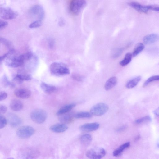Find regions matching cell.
Returning <instances> with one entry per match:
<instances>
[{"mask_svg":"<svg viewBox=\"0 0 159 159\" xmlns=\"http://www.w3.org/2000/svg\"><path fill=\"white\" fill-rule=\"evenodd\" d=\"M159 80L158 75L152 76L148 79L144 83L143 86L145 87L148 85L150 83L155 81H158Z\"/></svg>","mask_w":159,"mask_h":159,"instance_id":"obj_30","label":"cell"},{"mask_svg":"<svg viewBox=\"0 0 159 159\" xmlns=\"http://www.w3.org/2000/svg\"><path fill=\"white\" fill-rule=\"evenodd\" d=\"M37 153V151L34 150H30L29 151L28 153L26 154L25 157H26L27 158H34L38 154V153Z\"/></svg>","mask_w":159,"mask_h":159,"instance_id":"obj_32","label":"cell"},{"mask_svg":"<svg viewBox=\"0 0 159 159\" xmlns=\"http://www.w3.org/2000/svg\"><path fill=\"white\" fill-rule=\"evenodd\" d=\"M7 111V107L5 106L0 104V114L4 113Z\"/></svg>","mask_w":159,"mask_h":159,"instance_id":"obj_36","label":"cell"},{"mask_svg":"<svg viewBox=\"0 0 159 159\" xmlns=\"http://www.w3.org/2000/svg\"><path fill=\"white\" fill-rule=\"evenodd\" d=\"M15 95L18 98L22 99H27L31 95V92L29 90L24 88L16 89L14 92Z\"/></svg>","mask_w":159,"mask_h":159,"instance_id":"obj_11","label":"cell"},{"mask_svg":"<svg viewBox=\"0 0 159 159\" xmlns=\"http://www.w3.org/2000/svg\"><path fill=\"white\" fill-rule=\"evenodd\" d=\"M132 57V55L130 53H126L124 58L121 61L119 64L122 66H125L127 65L131 61Z\"/></svg>","mask_w":159,"mask_h":159,"instance_id":"obj_25","label":"cell"},{"mask_svg":"<svg viewBox=\"0 0 159 159\" xmlns=\"http://www.w3.org/2000/svg\"><path fill=\"white\" fill-rule=\"evenodd\" d=\"M153 113L156 117H158L159 116V108H158L154 110Z\"/></svg>","mask_w":159,"mask_h":159,"instance_id":"obj_42","label":"cell"},{"mask_svg":"<svg viewBox=\"0 0 159 159\" xmlns=\"http://www.w3.org/2000/svg\"><path fill=\"white\" fill-rule=\"evenodd\" d=\"M76 106L75 103H72L66 105L61 108L57 112V115H60L67 113L71 111Z\"/></svg>","mask_w":159,"mask_h":159,"instance_id":"obj_16","label":"cell"},{"mask_svg":"<svg viewBox=\"0 0 159 159\" xmlns=\"http://www.w3.org/2000/svg\"><path fill=\"white\" fill-rule=\"evenodd\" d=\"M127 126L126 125H124L119 127L116 129V131L119 132H121L125 130Z\"/></svg>","mask_w":159,"mask_h":159,"instance_id":"obj_39","label":"cell"},{"mask_svg":"<svg viewBox=\"0 0 159 159\" xmlns=\"http://www.w3.org/2000/svg\"><path fill=\"white\" fill-rule=\"evenodd\" d=\"M74 116L76 118H88L92 116L91 113L86 111H82L77 113L75 114Z\"/></svg>","mask_w":159,"mask_h":159,"instance_id":"obj_26","label":"cell"},{"mask_svg":"<svg viewBox=\"0 0 159 159\" xmlns=\"http://www.w3.org/2000/svg\"><path fill=\"white\" fill-rule=\"evenodd\" d=\"M24 62L20 59L17 56L8 59L6 62L8 66L12 68H16L22 65Z\"/></svg>","mask_w":159,"mask_h":159,"instance_id":"obj_13","label":"cell"},{"mask_svg":"<svg viewBox=\"0 0 159 159\" xmlns=\"http://www.w3.org/2000/svg\"><path fill=\"white\" fill-rule=\"evenodd\" d=\"M99 127V124L97 122L87 123L81 125L80 129L82 131L90 132L97 130Z\"/></svg>","mask_w":159,"mask_h":159,"instance_id":"obj_12","label":"cell"},{"mask_svg":"<svg viewBox=\"0 0 159 159\" xmlns=\"http://www.w3.org/2000/svg\"><path fill=\"white\" fill-rule=\"evenodd\" d=\"M143 44L141 43H137L135 46L133 51L132 55L133 57H136L144 49Z\"/></svg>","mask_w":159,"mask_h":159,"instance_id":"obj_24","label":"cell"},{"mask_svg":"<svg viewBox=\"0 0 159 159\" xmlns=\"http://www.w3.org/2000/svg\"><path fill=\"white\" fill-rule=\"evenodd\" d=\"M140 138V136L139 135H138V136H137L135 138V140L136 141H137L138 140H139V139Z\"/></svg>","mask_w":159,"mask_h":159,"instance_id":"obj_44","label":"cell"},{"mask_svg":"<svg viewBox=\"0 0 159 159\" xmlns=\"http://www.w3.org/2000/svg\"><path fill=\"white\" fill-rule=\"evenodd\" d=\"M158 39V35L156 34H151L145 36L143 39V43L150 44L156 42Z\"/></svg>","mask_w":159,"mask_h":159,"instance_id":"obj_15","label":"cell"},{"mask_svg":"<svg viewBox=\"0 0 159 159\" xmlns=\"http://www.w3.org/2000/svg\"><path fill=\"white\" fill-rule=\"evenodd\" d=\"M106 154L105 150L102 147H96L88 150L86 156L89 158L99 159L103 157Z\"/></svg>","mask_w":159,"mask_h":159,"instance_id":"obj_7","label":"cell"},{"mask_svg":"<svg viewBox=\"0 0 159 159\" xmlns=\"http://www.w3.org/2000/svg\"><path fill=\"white\" fill-rule=\"evenodd\" d=\"M42 24V20H37L31 23L29 25V27L30 28H35L39 27Z\"/></svg>","mask_w":159,"mask_h":159,"instance_id":"obj_31","label":"cell"},{"mask_svg":"<svg viewBox=\"0 0 159 159\" xmlns=\"http://www.w3.org/2000/svg\"><path fill=\"white\" fill-rule=\"evenodd\" d=\"M72 78L77 81H81L83 80V77L79 74H73L71 75Z\"/></svg>","mask_w":159,"mask_h":159,"instance_id":"obj_34","label":"cell"},{"mask_svg":"<svg viewBox=\"0 0 159 159\" xmlns=\"http://www.w3.org/2000/svg\"><path fill=\"white\" fill-rule=\"evenodd\" d=\"M15 79L20 81L30 80H31V75L28 74H18L16 75Z\"/></svg>","mask_w":159,"mask_h":159,"instance_id":"obj_27","label":"cell"},{"mask_svg":"<svg viewBox=\"0 0 159 159\" xmlns=\"http://www.w3.org/2000/svg\"><path fill=\"white\" fill-rule=\"evenodd\" d=\"M80 140L81 144L83 145L88 146L91 142L92 138L90 134H86L82 135L81 137Z\"/></svg>","mask_w":159,"mask_h":159,"instance_id":"obj_22","label":"cell"},{"mask_svg":"<svg viewBox=\"0 0 159 159\" xmlns=\"http://www.w3.org/2000/svg\"><path fill=\"white\" fill-rule=\"evenodd\" d=\"M40 87L46 93L50 94L54 92L56 90L55 86L48 84L42 82L41 83Z\"/></svg>","mask_w":159,"mask_h":159,"instance_id":"obj_20","label":"cell"},{"mask_svg":"<svg viewBox=\"0 0 159 159\" xmlns=\"http://www.w3.org/2000/svg\"><path fill=\"white\" fill-rule=\"evenodd\" d=\"M63 19L61 18L59 20V24L61 26L62 25L64 24V21Z\"/></svg>","mask_w":159,"mask_h":159,"instance_id":"obj_43","label":"cell"},{"mask_svg":"<svg viewBox=\"0 0 159 159\" xmlns=\"http://www.w3.org/2000/svg\"><path fill=\"white\" fill-rule=\"evenodd\" d=\"M18 16L17 12L10 8L2 6L0 7V16L3 19H14L16 18Z\"/></svg>","mask_w":159,"mask_h":159,"instance_id":"obj_6","label":"cell"},{"mask_svg":"<svg viewBox=\"0 0 159 159\" xmlns=\"http://www.w3.org/2000/svg\"><path fill=\"white\" fill-rule=\"evenodd\" d=\"M54 43V41L53 39H51L49 40V46L50 48H53Z\"/></svg>","mask_w":159,"mask_h":159,"instance_id":"obj_40","label":"cell"},{"mask_svg":"<svg viewBox=\"0 0 159 159\" xmlns=\"http://www.w3.org/2000/svg\"><path fill=\"white\" fill-rule=\"evenodd\" d=\"M130 145V143L129 142H127L123 144L113 152V155L115 157L120 156L123 151L126 148L129 147Z\"/></svg>","mask_w":159,"mask_h":159,"instance_id":"obj_19","label":"cell"},{"mask_svg":"<svg viewBox=\"0 0 159 159\" xmlns=\"http://www.w3.org/2000/svg\"><path fill=\"white\" fill-rule=\"evenodd\" d=\"M7 120L3 116L0 115V129L4 127L7 125Z\"/></svg>","mask_w":159,"mask_h":159,"instance_id":"obj_33","label":"cell"},{"mask_svg":"<svg viewBox=\"0 0 159 159\" xmlns=\"http://www.w3.org/2000/svg\"><path fill=\"white\" fill-rule=\"evenodd\" d=\"M10 52V51L9 52L6 53L2 56H0V61H2L4 59Z\"/></svg>","mask_w":159,"mask_h":159,"instance_id":"obj_41","label":"cell"},{"mask_svg":"<svg viewBox=\"0 0 159 159\" xmlns=\"http://www.w3.org/2000/svg\"><path fill=\"white\" fill-rule=\"evenodd\" d=\"M129 5L131 7L139 12L146 13L149 10L157 12L159 11V7L153 5L143 6L135 2H132L129 3Z\"/></svg>","mask_w":159,"mask_h":159,"instance_id":"obj_4","label":"cell"},{"mask_svg":"<svg viewBox=\"0 0 159 159\" xmlns=\"http://www.w3.org/2000/svg\"><path fill=\"white\" fill-rule=\"evenodd\" d=\"M124 49L123 48H120L118 49L113 54V57L114 58H117L122 54Z\"/></svg>","mask_w":159,"mask_h":159,"instance_id":"obj_35","label":"cell"},{"mask_svg":"<svg viewBox=\"0 0 159 159\" xmlns=\"http://www.w3.org/2000/svg\"><path fill=\"white\" fill-rule=\"evenodd\" d=\"M108 107L106 104L100 103L94 105L91 108L90 112L92 115L101 116L105 114L108 111Z\"/></svg>","mask_w":159,"mask_h":159,"instance_id":"obj_8","label":"cell"},{"mask_svg":"<svg viewBox=\"0 0 159 159\" xmlns=\"http://www.w3.org/2000/svg\"><path fill=\"white\" fill-rule=\"evenodd\" d=\"M34 129L29 126H23L19 127L17 130V136L21 139H27L32 136L34 133Z\"/></svg>","mask_w":159,"mask_h":159,"instance_id":"obj_5","label":"cell"},{"mask_svg":"<svg viewBox=\"0 0 159 159\" xmlns=\"http://www.w3.org/2000/svg\"><path fill=\"white\" fill-rule=\"evenodd\" d=\"M66 113L61 115L59 118L60 121L63 123H68L73 119V116L71 114Z\"/></svg>","mask_w":159,"mask_h":159,"instance_id":"obj_23","label":"cell"},{"mask_svg":"<svg viewBox=\"0 0 159 159\" xmlns=\"http://www.w3.org/2000/svg\"><path fill=\"white\" fill-rule=\"evenodd\" d=\"M86 4L85 0H72L69 5L70 11L73 14L78 15L85 7Z\"/></svg>","mask_w":159,"mask_h":159,"instance_id":"obj_3","label":"cell"},{"mask_svg":"<svg viewBox=\"0 0 159 159\" xmlns=\"http://www.w3.org/2000/svg\"><path fill=\"white\" fill-rule=\"evenodd\" d=\"M50 70L51 74L57 76L66 75L70 73L69 69L65 65L57 62L51 64Z\"/></svg>","mask_w":159,"mask_h":159,"instance_id":"obj_1","label":"cell"},{"mask_svg":"<svg viewBox=\"0 0 159 159\" xmlns=\"http://www.w3.org/2000/svg\"><path fill=\"white\" fill-rule=\"evenodd\" d=\"M7 117L9 124L12 127H16L21 124L22 120L20 118L14 114H9Z\"/></svg>","mask_w":159,"mask_h":159,"instance_id":"obj_10","label":"cell"},{"mask_svg":"<svg viewBox=\"0 0 159 159\" xmlns=\"http://www.w3.org/2000/svg\"><path fill=\"white\" fill-rule=\"evenodd\" d=\"M30 13L42 20L44 17L45 13L43 7L40 5H36L32 7L29 10Z\"/></svg>","mask_w":159,"mask_h":159,"instance_id":"obj_9","label":"cell"},{"mask_svg":"<svg viewBox=\"0 0 159 159\" xmlns=\"http://www.w3.org/2000/svg\"><path fill=\"white\" fill-rule=\"evenodd\" d=\"M32 57L33 54L31 52L25 53L17 56L20 59L24 62L25 61L30 60L31 59Z\"/></svg>","mask_w":159,"mask_h":159,"instance_id":"obj_29","label":"cell"},{"mask_svg":"<svg viewBox=\"0 0 159 159\" xmlns=\"http://www.w3.org/2000/svg\"><path fill=\"white\" fill-rule=\"evenodd\" d=\"M140 76H137L128 81L126 84V87L128 89L132 88L136 86L141 80Z\"/></svg>","mask_w":159,"mask_h":159,"instance_id":"obj_21","label":"cell"},{"mask_svg":"<svg viewBox=\"0 0 159 159\" xmlns=\"http://www.w3.org/2000/svg\"><path fill=\"white\" fill-rule=\"evenodd\" d=\"M7 94L5 92H0V101L5 99L7 97Z\"/></svg>","mask_w":159,"mask_h":159,"instance_id":"obj_38","label":"cell"},{"mask_svg":"<svg viewBox=\"0 0 159 159\" xmlns=\"http://www.w3.org/2000/svg\"><path fill=\"white\" fill-rule=\"evenodd\" d=\"M11 109L15 111H19L23 107V104L20 100L17 99L12 100L10 104Z\"/></svg>","mask_w":159,"mask_h":159,"instance_id":"obj_17","label":"cell"},{"mask_svg":"<svg viewBox=\"0 0 159 159\" xmlns=\"http://www.w3.org/2000/svg\"><path fill=\"white\" fill-rule=\"evenodd\" d=\"M67 125L64 123H58L55 124L50 126V130L55 133H60L66 131L68 129Z\"/></svg>","mask_w":159,"mask_h":159,"instance_id":"obj_14","label":"cell"},{"mask_svg":"<svg viewBox=\"0 0 159 159\" xmlns=\"http://www.w3.org/2000/svg\"><path fill=\"white\" fill-rule=\"evenodd\" d=\"M151 120V117L149 116H147L136 119L135 123L136 124H139L149 122Z\"/></svg>","mask_w":159,"mask_h":159,"instance_id":"obj_28","label":"cell"},{"mask_svg":"<svg viewBox=\"0 0 159 159\" xmlns=\"http://www.w3.org/2000/svg\"><path fill=\"white\" fill-rule=\"evenodd\" d=\"M8 23L7 21L0 19V29L6 27Z\"/></svg>","mask_w":159,"mask_h":159,"instance_id":"obj_37","label":"cell"},{"mask_svg":"<svg viewBox=\"0 0 159 159\" xmlns=\"http://www.w3.org/2000/svg\"><path fill=\"white\" fill-rule=\"evenodd\" d=\"M47 116L46 112L41 109H36L30 113V116L34 122L37 124H42L46 120Z\"/></svg>","mask_w":159,"mask_h":159,"instance_id":"obj_2","label":"cell"},{"mask_svg":"<svg viewBox=\"0 0 159 159\" xmlns=\"http://www.w3.org/2000/svg\"><path fill=\"white\" fill-rule=\"evenodd\" d=\"M117 81V78L115 76L109 78L106 82L104 85L106 90H109L113 88L116 84Z\"/></svg>","mask_w":159,"mask_h":159,"instance_id":"obj_18","label":"cell"}]
</instances>
